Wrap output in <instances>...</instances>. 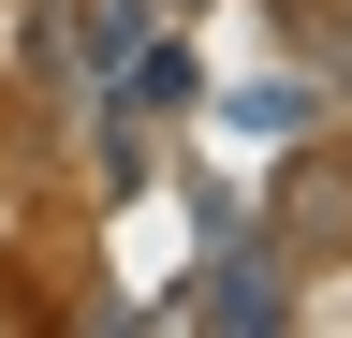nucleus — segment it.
<instances>
[{"label": "nucleus", "mask_w": 352, "mask_h": 338, "mask_svg": "<svg viewBox=\"0 0 352 338\" xmlns=\"http://www.w3.org/2000/svg\"><path fill=\"white\" fill-rule=\"evenodd\" d=\"M74 30H88V74H118V59H147V0H88Z\"/></svg>", "instance_id": "nucleus-1"}]
</instances>
